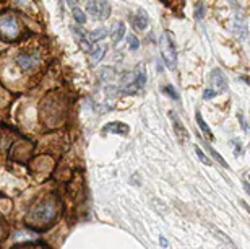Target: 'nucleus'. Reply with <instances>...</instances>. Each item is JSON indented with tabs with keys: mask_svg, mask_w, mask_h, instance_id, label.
Returning a JSON list of instances; mask_svg holds the SVG:
<instances>
[{
	"mask_svg": "<svg viewBox=\"0 0 250 249\" xmlns=\"http://www.w3.org/2000/svg\"><path fill=\"white\" fill-rule=\"evenodd\" d=\"M56 215H57L56 204L47 201L34 208L31 212V215L28 217V222L36 223V225H46V223L52 222L54 218H56Z\"/></svg>",
	"mask_w": 250,
	"mask_h": 249,
	"instance_id": "obj_1",
	"label": "nucleus"
},
{
	"mask_svg": "<svg viewBox=\"0 0 250 249\" xmlns=\"http://www.w3.org/2000/svg\"><path fill=\"white\" fill-rule=\"evenodd\" d=\"M159 46H161V56L163 61L166 62L169 68H176L177 66V49L174 44V38L171 36L169 31H164L159 39Z\"/></svg>",
	"mask_w": 250,
	"mask_h": 249,
	"instance_id": "obj_2",
	"label": "nucleus"
},
{
	"mask_svg": "<svg viewBox=\"0 0 250 249\" xmlns=\"http://www.w3.org/2000/svg\"><path fill=\"white\" fill-rule=\"evenodd\" d=\"M86 10L89 15H93L98 20H106L111 15V5L109 0H88Z\"/></svg>",
	"mask_w": 250,
	"mask_h": 249,
	"instance_id": "obj_3",
	"label": "nucleus"
},
{
	"mask_svg": "<svg viewBox=\"0 0 250 249\" xmlns=\"http://www.w3.org/2000/svg\"><path fill=\"white\" fill-rule=\"evenodd\" d=\"M0 33H2L3 38H7V39L17 38V34L20 33L18 22L13 17H2L0 18Z\"/></svg>",
	"mask_w": 250,
	"mask_h": 249,
	"instance_id": "obj_4",
	"label": "nucleus"
},
{
	"mask_svg": "<svg viewBox=\"0 0 250 249\" xmlns=\"http://www.w3.org/2000/svg\"><path fill=\"white\" fill-rule=\"evenodd\" d=\"M209 83H211V87L216 93L228 90V78L219 68H214L211 72V75H209Z\"/></svg>",
	"mask_w": 250,
	"mask_h": 249,
	"instance_id": "obj_5",
	"label": "nucleus"
},
{
	"mask_svg": "<svg viewBox=\"0 0 250 249\" xmlns=\"http://www.w3.org/2000/svg\"><path fill=\"white\" fill-rule=\"evenodd\" d=\"M17 64L23 70H33V68L38 67L39 56L38 54H20L17 57Z\"/></svg>",
	"mask_w": 250,
	"mask_h": 249,
	"instance_id": "obj_6",
	"label": "nucleus"
},
{
	"mask_svg": "<svg viewBox=\"0 0 250 249\" xmlns=\"http://www.w3.org/2000/svg\"><path fill=\"white\" fill-rule=\"evenodd\" d=\"M72 31H73V36L77 38L78 46L82 47V51H84V52H91V51H93V46H91V41L88 39V34L84 33L80 26H72Z\"/></svg>",
	"mask_w": 250,
	"mask_h": 249,
	"instance_id": "obj_7",
	"label": "nucleus"
},
{
	"mask_svg": "<svg viewBox=\"0 0 250 249\" xmlns=\"http://www.w3.org/2000/svg\"><path fill=\"white\" fill-rule=\"evenodd\" d=\"M169 117H171V121H172L174 131H176V136H177L179 140H181V142L187 140V129L184 127V124L181 121V117L177 116V113L171 111V113H169Z\"/></svg>",
	"mask_w": 250,
	"mask_h": 249,
	"instance_id": "obj_8",
	"label": "nucleus"
},
{
	"mask_svg": "<svg viewBox=\"0 0 250 249\" xmlns=\"http://www.w3.org/2000/svg\"><path fill=\"white\" fill-rule=\"evenodd\" d=\"M130 131V127L127 124H122V122H111L107 126L103 127V132L104 134H119V136H127Z\"/></svg>",
	"mask_w": 250,
	"mask_h": 249,
	"instance_id": "obj_9",
	"label": "nucleus"
},
{
	"mask_svg": "<svg viewBox=\"0 0 250 249\" xmlns=\"http://www.w3.org/2000/svg\"><path fill=\"white\" fill-rule=\"evenodd\" d=\"M132 23L135 28L138 29H145L148 26V15L145 10H138V13L135 15V17H132Z\"/></svg>",
	"mask_w": 250,
	"mask_h": 249,
	"instance_id": "obj_10",
	"label": "nucleus"
},
{
	"mask_svg": "<svg viewBox=\"0 0 250 249\" xmlns=\"http://www.w3.org/2000/svg\"><path fill=\"white\" fill-rule=\"evenodd\" d=\"M107 28H99V29H94V31H89L88 33V39L91 43H98V41H103L104 38L107 36Z\"/></svg>",
	"mask_w": 250,
	"mask_h": 249,
	"instance_id": "obj_11",
	"label": "nucleus"
},
{
	"mask_svg": "<svg viewBox=\"0 0 250 249\" xmlns=\"http://www.w3.org/2000/svg\"><path fill=\"white\" fill-rule=\"evenodd\" d=\"M107 52V46L106 44H101V46H98V47H94V51H93V54H91V64H99V61L104 57V54Z\"/></svg>",
	"mask_w": 250,
	"mask_h": 249,
	"instance_id": "obj_12",
	"label": "nucleus"
},
{
	"mask_svg": "<svg viewBox=\"0 0 250 249\" xmlns=\"http://www.w3.org/2000/svg\"><path fill=\"white\" fill-rule=\"evenodd\" d=\"M15 241H33V240H36V233H33V231H28V230H20L15 233Z\"/></svg>",
	"mask_w": 250,
	"mask_h": 249,
	"instance_id": "obj_13",
	"label": "nucleus"
},
{
	"mask_svg": "<svg viewBox=\"0 0 250 249\" xmlns=\"http://www.w3.org/2000/svg\"><path fill=\"white\" fill-rule=\"evenodd\" d=\"M125 36V24L124 23H116L112 28V41L119 43Z\"/></svg>",
	"mask_w": 250,
	"mask_h": 249,
	"instance_id": "obj_14",
	"label": "nucleus"
},
{
	"mask_svg": "<svg viewBox=\"0 0 250 249\" xmlns=\"http://www.w3.org/2000/svg\"><path fill=\"white\" fill-rule=\"evenodd\" d=\"M195 117H197V122H198V126H200V129H202V131H203V134H205V136H207L208 138H211V140H213L214 137H213L211 131H209V129H208L207 122L203 121V116H202V113H200V111H197V114H195Z\"/></svg>",
	"mask_w": 250,
	"mask_h": 249,
	"instance_id": "obj_15",
	"label": "nucleus"
},
{
	"mask_svg": "<svg viewBox=\"0 0 250 249\" xmlns=\"http://www.w3.org/2000/svg\"><path fill=\"white\" fill-rule=\"evenodd\" d=\"M73 18L77 20V23H80V24L86 23V15H84L82 8H73Z\"/></svg>",
	"mask_w": 250,
	"mask_h": 249,
	"instance_id": "obj_16",
	"label": "nucleus"
},
{
	"mask_svg": "<svg viewBox=\"0 0 250 249\" xmlns=\"http://www.w3.org/2000/svg\"><path fill=\"white\" fill-rule=\"evenodd\" d=\"M207 148H208V152L211 153V155L214 157V160H216V161L219 163V165H221V166H224V168H229V165H228V163L224 161V158H223L221 155H219V153H218L216 150H214V148H211V147H207Z\"/></svg>",
	"mask_w": 250,
	"mask_h": 249,
	"instance_id": "obj_17",
	"label": "nucleus"
},
{
	"mask_svg": "<svg viewBox=\"0 0 250 249\" xmlns=\"http://www.w3.org/2000/svg\"><path fill=\"white\" fill-rule=\"evenodd\" d=\"M195 153H197V157L200 158V161H202L203 163V165H211V160H209V158L207 157V155H205V153H203V150H202V148H198V147H195Z\"/></svg>",
	"mask_w": 250,
	"mask_h": 249,
	"instance_id": "obj_18",
	"label": "nucleus"
},
{
	"mask_svg": "<svg viewBox=\"0 0 250 249\" xmlns=\"http://www.w3.org/2000/svg\"><path fill=\"white\" fill-rule=\"evenodd\" d=\"M127 41H128V47H130V51H137V49L140 47V41H138V38H137V36H133V34H130V36L127 38Z\"/></svg>",
	"mask_w": 250,
	"mask_h": 249,
	"instance_id": "obj_19",
	"label": "nucleus"
},
{
	"mask_svg": "<svg viewBox=\"0 0 250 249\" xmlns=\"http://www.w3.org/2000/svg\"><path fill=\"white\" fill-rule=\"evenodd\" d=\"M164 91H166L169 96H171L172 99H179V93L176 91V90H174L171 85H167V87H164Z\"/></svg>",
	"mask_w": 250,
	"mask_h": 249,
	"instance_id": "obj_20",
	"label": "nucleus"
},
{
	"mask_svg": "<svg viewBox=\"0 0 250 249\" xmlns=\"http://www.w3.org/2000/svg\"><path fill=\"white\" fill-rule=\"evenodd\" d=\"M216 91H214V90H205V91H203V98L205 99H211V98H214V96H216Z\"/></svg>",
	"mask_w": 250,
	"mask_h": 249,
	"instance_id": "obj_21",
	"label": "nucleus"
},
{
	"mask_svg": "<svg viewBox=\"0 0 250 249\" xmlns=\"http://www.w3.org/2000/svg\"><path fill=\"white\" fill-rule=\"evenodd\" d=\"M101 77H103V78H112L111 68H103V70H101Z\"/></svg>",
	"mask_w": 250,
	"mask_h": 249,
	"instance_id": "obj_22",
	"label": "nucleus"
},
{
	"mask_svg": "<svg viewBox=\"0 0 250 249\" xmlns=\"http://www.w3.org/2000/svg\"><path fill=\"white\" fill-rule=\"evenodd\" d=\"M195 17H197V20H202L203 18V5H198L197 12H195Z\"/></svg>",
	"mask_w": 250,
	"mask_h": 249,
	"instance_id": "obj_23",
	"label": "nucleus"
},
{
	"mask_svg": "<svg viewBox=\"0 0 250 249\" xmlns=\"http://www.w3.org/2000/svg\"><path fill=\"white\" fill-rule=\"evenodd\" d=\"M161 243H163V246H167V241L164 240V238H161Z\"/></svg>",
	"mask_w": 250,
	"mask_h": 249,
	"instance_id": "obj_24",
	"label": "nucleus"
}]
</instances>
